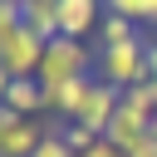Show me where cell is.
I'll return each mask as SVG.
<instances>
[{
    "label": "cell",
    "mask_w": 157,
    "mask_h": 157,
    "mask_svg": "<svg viewBox=\"0 0 157 157\" xmlns=\"http://www.w3.org/2000/svg\"><path fill=\"white\" fill-rule=\"evenodd\" d=\"M147 78H157V39H147Z\"/></svg>",
    "instance_id": "obj_19"
},
{
    "label": "cell",
    "mask_w": 157,
    "mask_h": 157,
    "mask_svg": "<svg viewBox=\"0 0 157 157\" xmlns=\"http://www.w3.org/2000/svg\"><path fill=\"white\" fill-rule=\"evenodd\" d=\"M123 103H128V108H137V113L152 123V113H157V83H152V78H142V83L123 88Z\"/></svg>",
    "instance_id": "obj_12"
},
{
    "label": "cell",
    "mask_w": 157,
    "mask_h": 157,
    "mask_svg": "<svg viewBox=\"0 0 157 157\" xmlns=\"http://www.w3.org/2000/svg\"><path fill=\"white\" fill-rule=\"evenodd\" d=\"M147 132H152V128H147V118H142L137 108L118 103V113L108 118V132H103V137H108V142H118L123 152H132V147H137V142H142Z\"/></svg>",
    "instance_id": "obj_8"
},
{
    "label": "cell",
    "mask_w": 157,
    "mask_h": 157,
    "mask_svg": "<svg viewBox=\"0 0 157 157\" xmlns=\"http://www.w3.org/2000/svg\"><path fill=\"white\" fill-rule=\"evenodd\" d=\"M118 103H123V88H113V83L93 78V83H88V98H83V108H78V118H74V123H83V128H93V132L103 137V132H108V118L118 113Z\"/></svg>",
    "instance_id": "obj_5"
},
{
    "label": "cell",
    "mask_w": 157,
    "mask_h": 157,
    "mask_svg": "<svg viewBox=\"0 0 157 157\" xmlns=\"http://www.w3.org/2000/svg\"><path fill=\"white\" fill-rule=\"evenodd\" d=\"M142 20H147V25H157V0H147V10H142Z\"/></svg>",
    "instance_id": "obj_21"
},
{
    "label": "cell",
    "mask_w": 157,
    "mask_h": 157,
    "mask_svg": "<svg viewBox=\"0 0 157 157\" xmlns=\"http://www.w3.org/2000/svg\"><path fill=\"white\" fill-rule=\"evenodd\" d=\"M59 5V34L69 39H88L98 25H103V0H54Z\"/></svg>",
    "instance_id": "obj_6"
},
{
    "label": "cell",
    "mask_w": 157,
    "mask_h": 157,
    "mask_svg": "<svg viewBox=\"0 0 157 157\" xmlns=\"http://www.w3.org/2000/svg\"><path fill=\"white\" fill-rule=\"evenodd\" d=\"M132 25H137V20L103 10V25H98V44H128V39H137V29H132Z\"/></svg>",
    "instance_id": "obj_11"
},
{
    "label": "cell",
    "mask_w": 157,
    "mask_h": 157,
    "mask_svg": "<svg viewBox=\"0 0 157 157\" xmlns=\"http://www.w3.org/2000/svg\"><path fill=\"white\" fill-rule=\"evenodd\" d=\"M49 132H54V128H49L44 118H25V113H15L10 103H0V157H29Z\"/></svg>",
    "instance_id": "obj_3"
},
{
    "label": "cell",
    "mask_w": 157,
    "mask_h": 157,
    "mask_svg": "<svg viewBox=\"0 0 157 157\" xmlns=\"http://www.w3.org/2000/svg\"><path fill=\"white\" fill-rule=\"evenodd\" d=\"M59 137L74 147V157H78V152H88V147L98 142V132H93V128H83V123H64V128H59Z\"/></svg>",
    "instance_id": "obj_13"
},
{
    "label": "cell",
    "mask_w": 157,
    "mask_h": 157,
    "mask_svg": "<svg viewBox=\"0 0 157 157\" xmlns=\"http://www.w3.org/2000/svg\"><path fill=\"white\" fill-rule=\"evenodd\" d=\"M10 83H15V78H10V69L0 64V103H5V93H10Z\"/></svg>",
    "instance_id": "obj_20"
},
{
    "label": "cell",
    "mask_w": 157,
    "mask_h": 157,
    "mask_svg": "<svg viewBox=\"0 0 157 157\" xmlns=\"http://www.w3.org/2000/svg\"><path fill=\"white\" fill-rule=\"evenodd\" d=\"M20 25H25V15H20V0H0V44H5V39H10Z\"/></svg>",
    "instance_id": "obj_14"
},
{
    "label": "cell",
    "mask_w": 157,
    "mask_h": 157,
    "mask_svg": "<svg viewBox=\"0 0 157 157\" xmlns=\"http://www.w3.org/2000/svg\"><path fill=\"white\" fill-rule=\"evenodd\" d=\"M78 157H128V152H123L118 142H108V137H98V142H93L88 152H78Z\"/></svg>",
    "instance_id": "obj_17"
},
{
    "label": "cell",
    "mask_w": 157,
    "mask_h": 157,
    "mask_svg": "<svg viewBox=\"0 0 157 157\" xmlns=\"http://www.w3.org/2000/svg\"><path fill=\"white\" fill-rule=\"evenodd\" d=\"M5 103H10L15 113H25V118H39V113H44V88H39V78H15L10 93H5Z\"/></svg>",
    "instance_id": "obj_10"
},
{
    "label": "cell",
    "mask_w": 157,
    "mask_h": 157,
    "mask_svg": "<svg viewBox=\"0 0 157 157\" xmlns=\"http://www.w3.org/2000/svg\"><path fill=\"white\" fill-rule=\"evenodd\" d=\"M44 44H49V39H39L34 29L20 25V29L0 44V64L10 69V78H34V74H39V59H44Z\"/></svg>",
    "instance_id": "obj_4"
},
{
    "label": "cell",
    "mask_w": 157,
    "mask_h": 157,
    "mask_svg": "<svg viewBox=\"0 0 157 157\" xmlns=\"http://www.w3.org/2000/svg\"><path fill=\"white\" fill-rule=\"evenodd\" d=\"M113 15H128V20H142V10H147V0H103Z\"/></svg>",
    "instance_id": "obj_16"
},
{
    "label": "cell",
    "mask_w": 157,
    "mask_h": 157,
    "mask_svg": "<svg viewBox=\"0 0 157 157\" xmlns=\"http://www.w3.org/2000/svg\"><path fill=\"white\" fill-rule=\"evenodd\" d=\"M29 157H74V147H69V142H64L59 132H49V137H44V142H39V147H34Z\"/></svg>",
    "instance_id": "obj_15"
},
{
    "label": "cell",
    "mask_w": 157,
    "mask_h": 157,
    "mask_svg": "<svg viewBox=\"0 0 157 157\" xmlns=\"http://www.w3.org/2000/svg\"><path fill=\"white\" fill-rule=\"evenodd\" d=\"M20 15H25V29H34L39 39L59 34V5L54 0H20Z\"/></svg>",
    "instance_id": "obj_9"
},
{
    "label": "cell",
    "mask_w": 157,
    "mask_h": 157,
    "mask_svg": "<svg viewBox=\"0 0 157 157\" xmlns=\"http://www.w3.org/2000/svg\"><path fill=\"white\" fill-rule=\"evenodd\" d=\"M88 83H93V74H83V78H69V83H54V88H44V113H54V118L74 123V118H78V108H83V98H88Z\"/></svg>",
    "instance_id": "obj_7"
},
{
    "label": "cell",
    "mask_w": 157,
    "mask_h": 157,
    "mask_svg": "<svg viewBox=\"0 0 157 157\" xmlns=\"http://www.w3.org/2000/svg\"><path fill=\"white\" fill-rule=\"evenodd\" d=\"M93 78H103V83H113V88H132V83H142V78H147V39L98 44Z\"/></svg>",
    "instance_id": "obj_2"
},
{
    "label": "cell",
    "mask_w": 157,
    "mask_h": 157,
    "mask_svg": "<svg viewBox=\"0 0 157 157\" xmlns=\"http://www.w3.org/2000/svg\"><path fill=\"white\" fill-rule=\"evenodd\" d=\"M128 157H157V132H147V137H142V142H137Z\"/></svg>",
    "instance_id": "obj_18"
},
{
    "label": "cell",
    "mask_w": 157,
    "mask_h": 157,
    "mask_svg": "<svg viewBox=\"0 0 157 157\" xmlns=\"http://www.w3.org/2000/svg\"><path fill=\"white\" fill-rule=\"evenodd\" d=\"M93 49L83 44V39H69V34H54L49 44H44V59H39V88H54V83H69V78H83V74H93Z\"/></svg>",
    "instance_id": "obj_1"
}]
</instances>
